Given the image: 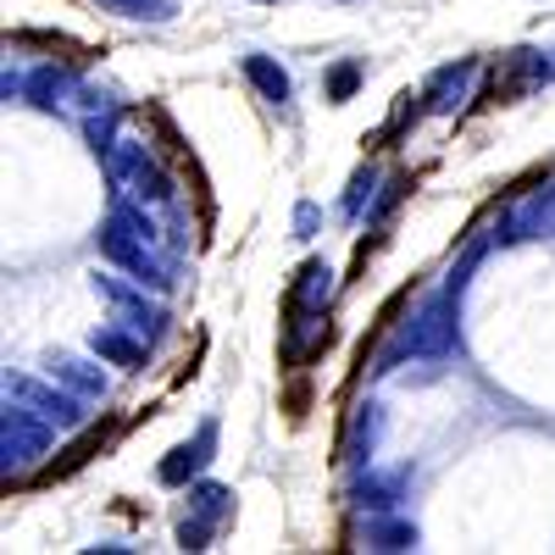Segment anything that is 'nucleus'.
Returning a JSON list of instances; mask_svg holds the SVG:
<instances>
[{"label": "nucleus", "mask_w": 555, "mask_h": 555, "mask_svg": "<svg viewBox=\"0 0 555 555\" xmlns=\"http://www.w3.org/2000/svg\"><path fill=\"white\" fill-rule=\"evenodd\" d=\"M245 78L261 89V101H272V106H284V101H289V73L278 67L272 56L250 51V56H245Z\"/></svg>", "instance_id": "f03ea898"}, {"label": "nucleus", "mask_w": 555, "mask_h": 555, "mask_svg": "<svg viewBox=\"0 0 555 555\" xmlns=\"http://www.w3.org/2000/svg\"><path fill=\"white\" fill-rule=\"evenodd\" d=\"M211 434H217V428H201V439H195V444H178V450H172V461H162V473H156V478H162V483H183L190 473H201L206 461H211V455H206V450H211Z\"/></svg>", "instance_id": "7ed1b4c3"}, {"label": "nucleus", "mask_w": 555, "mask_h": 555, "mask_svg": "<svg viewBox=\"0 0 555 555\" xmlns=\"http://www.w3.org/2000/svg\"><path fill=\"white\" fill-rule=\"evenodd\" d=\"M106 12H117V17H151V23H167L172 12H178V0H101Z\"/></svg>", "instance_id": "39448f33"}, {"label": "nucleus", "mask_w": 555, "mask_h": 555, "mask_svg": "<svg viewBox=\"0 0 555 555\" xmlns=\"http://www.w3.org/2000/svg\"><path fill=\"white\" fill-rule=\"evenodd\" d=\"M467 78H473V62H461V67H439V73L428 78V89H423V101H428L434 112H455V106H461V95H467Z\"/></svg>", "instance_id": "f257e3e1"}, {"label": "nucleus", "mask_w": 555, "mask_h": 555, "mask_svg": "<svg viewBox=\"0 0 555 555\" xmlns=\"http://www.w3.org/2000/svg\"><path fill=\"white\" fill-rule=\"evenodd\" d=\"M311 222H317V206H300V217H295V228H300V240H311Z\"/></svg>", "instance_id": "1a4fd4ad"}, {"label": "nucleus", "mask_w": 555, "mask_h": 555, "mask_svg": "<svg viewBox=\"0 0 555 555\" xmlns=\"http://www.w3.org/2000/svg\"><path fill=\"white\" fill-rule=\"evenodd\" d=\"M356 83H361V62H339V67L328 73V101H334V106L350 101V95H356Z\"/></svg>", "instance_id": "6e6552de"}, {"label": "nucleus", "mask_w": 555, "mask_h": 555, "mask_svg": "<svg viewBox=\"0 0 555 555\" xmlns=\"http://www.w3.org/2000/svg\"><path fill=\"white\" fill-rule=\"evenodd\" d=\"M328 267H322V261H306L300 267V284H295V300H306V306H322V300H328Z\"/></svg>", "instance_id": "423d86ee"}, {"label": "nucleus", "mask_w": 555, "mask_h": 555, "mask_svg": "<svg viewBox=\"0 0 555 555\" xmlns=\"http://www.w3.org/2000/svg\"><path fill=\"white\" fill-rule=\"evenodd\" d=\"M95 350L112 356V361H122V366H139V361H145V350H139L133 339H122L117 328H101V334H95Z\"/></svg>", "instance_id": "0eeeda50"}, {"label": "nucleus", "mask_w": 555, "mask_h": 555, "mask_svg": "<svg viewBox=\"0 0 555 555\" xmlns=\"http://www.w3.org/2000/svg\"><path fill=\"white\" fill-rule=\"evenodd\" d=\"M366 544L373 550H416V528L411 522H366Z\"/></svg>", "instance_id": "20e7f679"}]
</instances>
